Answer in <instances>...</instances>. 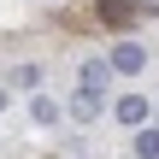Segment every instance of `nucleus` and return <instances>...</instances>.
I'll return each instance as SVG.
<instances>
[{
  "label": "nucleus",
  "instance_id": "nucleus-1",
  "mask_svg": "<svg viewBox=\"0 0 159 159\" xmlns=\"http://www.w3.org/2000/svg\"><path fill=\"white\" fill-rule=\"evenodd\" d=\"M142 65H148V53H142L136 41H118V47H112V71H124V77H136Z\"/></svg>",
  "mask_w": 159,
  "mask_h": 159
},
{
  "label": "nucleus",
  "instance_id": "nucleus-2",
  "mask_svg": "<svg viewBox=\"0 0 159 159\" xmlns=\"http://www.w3.org/2000/svg\"><path fill=\"white\" fill-rule=\"evenodd\" d=\"M106 77H112V59H89V65L77 71V89H94V94H100V89H106Z\"/></svg>",
  "mask_w": 159,
  "mask_h": 159
},
{
  "label": "nucleus",
  "instance_id": "nucleus-3",
  "mask_svg": "<svg viewBox=\"0 0 159 159\" xmlns=\"http://www.w3.org/2000/svg\"><path fill=\"white\" fill-rule=\"evenodd\" d=\"M148 112H153V106H148V100H142V94H124V100H118V106H112V118H118V124H130V130H136V124H142V118H148Z\"/></svg>",
  "mask_w": 159,
  "mask_h": 159
},
{
  "label": "nucleus",
  "instance_id": "nucleus-4",
  "mask_svg": "<svg viewBox=\"0 0 159 159\" xmlns=\"http://www.w3.org/2000/svg\"><path fill=\"white\" fill-rule=\"evenodd\" d=\"M94 12H100V24H112V30H124V24L136 18V6H130V0H94Z\"/></svg>",
  "mask_w": 159,
  "mask_h": 159
},
{
  "label": "nucleus",
  "instance_id": "nucleus-5",
  "mask_svg": "<svg viewBox=\"0 0 159 159\" xmlns=\"http://www.w3.org/2000/svg\"><path fill=\"white\" fill-rule=\"evenodd\" d=\"M71 118H77V124L100 118V94H94V89H77V100H71Z\"/></svg>",
  "mask_w": 159,
  "mask_h": 159
},
{
  "label": "nucleus",
  "instance_id": "nucleus-6",
  "mask_svg": "<svg viewBox=\"0 0 159 159\" xmlns=\"http://www.w3.org/2000/svg\"><path fill=\"white\" fill-rule=\"evenodd\" d=\"M30 118H35V124H53V118H59V106H53L47 94H35V100H30Z\"/></svg>",
  "mask_w": 159,
  "mask_h": 159
},
{
  "label": "nucleus",
  "instance_id": "nucleus-7",
  "mask_svg": "<svg viewBox=\"0 0 159 159\" xmlns=\"http://www.w3.org/2000/svg\"><path fill=\"white\" fill-rule=\"evenodd\" d=\"M136 153H142V159H159V130H142V136H136Z\"/></svg>",
  "mask_w": 159,
  "mask_h": 159
},
{
  "label": "nucleus",
  "instance_id": "nucleus-8",
  "mask_svg": "<svg viewBox=\"0 0 159 159\" xmlns=\"http://www.w3.org/2000/svg\"><path fill=\"white\" fill-rule=\"evenodd\" d=\"M12 83H24V89H41V65H18V71H12Z\"/></svg>",
  "mask_w": 159,
  "mask_h": 159
}]
</instances>
